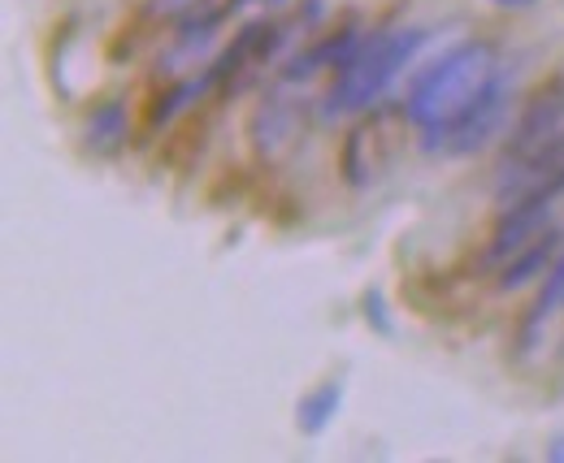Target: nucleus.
I'll list each match as a JSON object with an SVG mask.
<instances>
[{
  "label": "nucleus",
  "instance_id": "10",
  "mask_svg": "<svg viewBox=\"0 0 564 463\" xmlns=\"http://www.w3.org/2000/svg\"><path fill=\"white\" fill-rule=\"evenodd\" d=\"M339 403H344V382L330 377V382L313 386L308 395L300 398V407H295V425H300V433H308V438L326 433L330 420L339 416Z\"/></svg>",
  "mask_w": 564,
  "mask_h": 463
},
{
  "label": "nucleus",
  "instance_id": "11",
  "mask_svg": "<svg viewBox=\"0 0 564 463\" xmlns=\"http://www.w3.org/2000/svg\"><path fill=\"white\" fill-rule=\"evenodd\" d=\"M127 143V104L122 100H105L91 109L87 118V147L100 156H113Z\"/></svg>",
  "mask_w": 564,
  "mask_h": 463
},
{
  "label": "nucleus",
  "instance_id": "6",
  "mask_svg": "<svg viewBox=\"0 0 564 463\" xmlns=\"http://www.w3.org/2000/svg\"><path fill=\"white\" fill-rule=\"evenodd\" d=\"M282 40H286V31H282L279 22H248L235 40H230V48L213 62V78L221 82V87H243L248 78H252V69H261L270 57H274V48H279Z\"/></svg>",
  "mask_w": 564,
  "mask_h": 463
},
{
  "label": "nucleus",
  "instance_id": "7",
  "mask_svg": "<svg viewBox=\"0 0 564 463\" xmlns=\"http://www.w3.org/2000/svg\"><path fill=\"white\" fill-rule=\"evenodd\" d=\"M556 256H561V234L556 230H543L517 256L503 261V268H499V290H521L525 282H534L539 273H547V268L556 265Z\"/></svg>",
  "mask_w": 564,
  "mask_h": 463
},
{
  "label": "nucleus",
  "instance_id": "9",
  "mask_svg": "<svg viewBox=\"0 0 564 463\" xmlns=\"http://www.w3.org/2000/svg\"><path fill=\"white\" fill-rule=\"evenodd\" d=\"M295 131H300V113H295V104H291L286 96H265L261 109H257V118H252V139H257V147H261L265 156H274L279 147L291 143V134Z\"/></svg>",
  "mask_w": 564,
  "mask_h": 463
},
{
  "label": "nucleus",
  "instance_id": "14",
  "mask_svg": "<svg viewBox=\"0 0 564 463\" xmlns=\"http://www.w3.org/2000/svg\"><path fill=\"white\" fill-rule=\"evenodd\" d=\"M360 312H365V321H369L378 333H391V317H387V299H382V290H369L365 304H360Z\"/></svg>",
  "mask_w": 564,
  "mask_h": 463
},
{
  "label": "nucleus",
  "instance_id": "4",
  "mask_svg": "<svg viewBox=\"0 0 564 463\" xmlns=\"http://www.w3.org/2000/svg\"><path fill=\"white\" fill-rule=\"evenodd\" d=\"M404 122H409L404 109H378L348 131V139H344V178L352 187H369L395 161V152L404 143Z\"/></svg>",
  "mask_w": 564,
  "mask_h": 463
},
{
  "label": "nucleus",
  "instance_id": "2",
  "mask_svg": "<svg viewBox=\"0 0 564 463\" xmlns=\"http://www.w3.org/2000/svg\"><path fill=\"white\" fill-rule=\"evenodd\" d=\"M425 44V31L404 26V31H378L373 40H360V48L352 53L348 66H339L335 87L326 96V113H360L369 104L382 100V91L391 87V78L417 57V48Z\"/></svg>",
  "mask_w": 564,
  "mask_h": 463
},
{
  "label": "nucleus",
  "instance_id": "3",
  "mask_svg": "<svg viewBox=\"0 0 564 463\" xmlns=\"http://www.w3.org/2000/svg\"><path fill=\"white\" fill-rule=\"evenodd\" d=\"M556 143H564V78L543 82L525 100L517 126L508 131V147H503V165L499 169H517V165L552 152Z\"/></svg>",
  "mask_w": 564,
  "mask_h": 463
},
{
  "label": "nucleus",
  "instance_id": "15",
  "mask_svg": "<svg viewBox=\"0 0 564 463\" xmlns=\"http://www.w3.org/2000/svg\"><path fill=\"white\" fill-rule=\"evenodd\" d=\"M192 4H200V0H156V9H161V13H187Z\"/></svg>",
  "mask_w": 564,
  "mask_h": 463
},
{
  "label": "nucleus",
  "instance_id": "13",
  "mask_svg": "<svg viewBox=\"0 0 564 463\" xmlns=\"http://www.w3.org/2000/svg\"><path fill=\"white\" fill-rule=\"evenodd\" d=\"M556 308H564V247H561V256H556V265L547 268L543 295L534 299V308H530V317H525V330H521V342H525V346L534 342V333L552 321V312H556Z\"/></svg>",
  "mask_w": 564,
  "mask_h": 463
},
{
  "label": "nucleus",
  "instance_id": "12",
  "mask_svg": "<svg viewBox=\"0 0 564 463\" xmlns=\"http://www.w3.org/2000/svg\"><path fill=\"white\" fill-rule=\"evenodd\" d=\"M213 82H217V78H213V69H205L200 78H183V82H174L170 91H161V96H156V104L148 109V126H165L170 118H178L192 100H200V96L209 91Z\"/></svg>",
  "mask_w": 564,
  "mask_h": 463
},
{
  "label": "nucleus",
  "instance_id": "18",
  "mask_svg": "<svg viewBox=\"0 0 564 463\" xmlns=\"http://www.w3.org/2000/svg\"><path fill=\"white\" fill-rule=\"evenodd\" d=\"M257 4H265V0H257Z\"/></svg>",
  "mask_w": 564,
  "mask_h": 463
},
{
  "label": "nucleus",
  "instance_id": "8",
  "mask_svg": "<svg viewBox=\"0 0 564 463\" xmlns=\"http://www.w3.org/2000/svg\"><path fill=\"white\" fill-rule=\"evenodd\" d=\"M356 48H360V35H356L352 26H344V31H330L326 40H317L308 53H300L291 66L282 69V82H304V78H313L317 69L348 66Z\"/></svg>",
  "mask_w": 564,
  "mask_h": 463
},
{
  "label": "nucleus",
  "instance_id": "5",
  "mask_svg": "<svg viewBox=\"0 0 564 463\" xmlns=\"http://www.w3.org/2000/svg\"><path fill=\"white\" fill-rule=\"evenodd\" d=\"M508 100H512V82L499 74L491 91H487L465 118H456V122L443 126V131H425L422 147L425 152H438V156H469V152H482L495 134L503 131Z\"/></svg>",
  "mask_w": 564,
  "mask_h": 463
},
{
  "label": "nucleus",
  "instance_id": "17",
  "mask_svg": "<svg viewBox=\"0 0 564 463\" xmlns=\"http://www.w3.org/2000/svg\"><path fill=\"white\" fill-rule=\"evenodd\" d=\"M547 455H552V460H564V438H556V442H552V451H547Z\"/></svg>",
  "mask_w": 564,
  "mask_h": 463
},
{
  "label": "nucleus",
  "instance_id": "16",
  "mask_svg": "<svg viewBox=\"0 0 564 463\" xmlns=\"http://www.w3.org/2000/svg\"><path fill=\"white\" fill-rule=\"evenodd\" d=\"M491 4H499V9H530L534 0H491Z\"/></svg>",
  "mask_w": 564,
  "mask_h": 463
},
{
  "label": "nucleus",
  "instance_id": "1",
  "mask_svg": "<svg viewBox=\"0 0 564 463\" xmlns=\"http://www.w3.org/2000/svg\"><path fill=\"white\" fill-rule=\"evenodd\" d=\"M499 74H503L499 53H495V44H487V40H465V44L447 48V53L413 82V91H409V100H404L409 126H417L422 134L452 126L456 118H465V113L491 91Z\"/></svg>",
  "mask_w": 564,
  "mask_h": 463
}]
</instances>
